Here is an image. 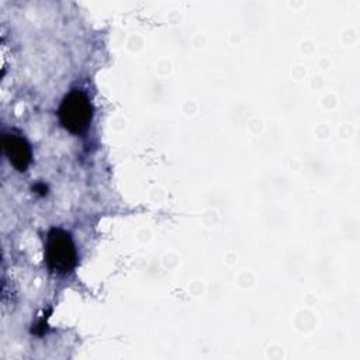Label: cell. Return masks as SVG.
Returning a JSON list of instances; mask_svg holds the SVG:
<instances>
[{
	"instance_id": "1",
	"label": "cell",
	"mask_w": 360,
	"mask_h": 360,
	"mask_svg": "<svg viewBox=\"0 0 360 360\" xmlns=\"http://www.w3.org/2000/svg\"><path fill=\"white\" fill-rule=\"evenodd\" d=\"M45 263L58 274H68L76 267L77 253L69 232L62 228L49 229L45 240Z\"/></svg>"
},
{
	"instance_id": "3",
	"label": "cell",
	"mask_w": 360,
	"mask_h": 360,
	"mask_svg": "<svg viewBox=\"0 0 360 360\" xmlns=\"http://www.w3.org/2000/svg\"><path fill=\"white\" fill-rule=\"evenodd\" d=\"M3 149L13 165L18 172H25L32 159V150L28 141L18 132L11 131L3 135Z\"/></svg>"
},
{
	"instance_id": "2",
	"label": "cell",
	"mask_w": 360,
	"mask_h": 360,
	"mask_svg": "<svg viewBox=\"0 0 360 360\" xmlns=\"http://www.w3.org/2000/svg\"><path fill=\"white\" fill-rule=\"evenodd\" d=\"M58 117L62 127L72 134H83L93 118V105L83 90L69 91L60 101Z\"/></svg>"
},
{
	"instance_id": "4",
	"label": "cell",
	"mask_w": 360,
	"mask_h": 360,
	"mask_svg": "<svg viewBox=\"0 0 360 360\" xmlns=\"http://www.w3.org/2000/svg\"><path fill=\"white\" fill-rule=\"evenodd\" d=\"M34 190L35 193H39L41 195H45L46 194V186L44 183H38L34 186Z\"/></svg>"
}]
</instances>
